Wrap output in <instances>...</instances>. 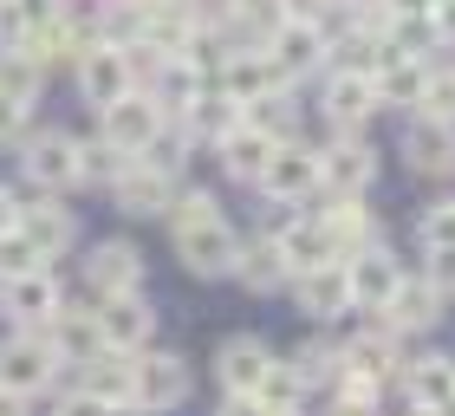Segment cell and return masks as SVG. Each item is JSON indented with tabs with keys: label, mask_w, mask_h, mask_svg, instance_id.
Segmentation results:
<instances>
[{
	"label": "cell",
	"mask_w": 455,
	"mask_h": 416,
	"mask_svg": "<svg viewBox=\"0 0 455 416\" xmlns=\"http://www.w3.org/2000/svg\"><path fill=\"white\" fill-rule=\"evenodd\" d=\"M182 117H189V131H196V137H215V143H221L228 131H241V104H235V98H221V92H202Z\"/></svg>",
	"instance_id": "4dcf8cb0"
},
{
	"label": "cell",
	"mask_w": 455,
	"mask_h": 416,
	"mask_svg": "<svg viewBox=\"0 0 455 416\" xmlns=\"http://www.w3.org/2000/svg\"><path fill=\"white\" fill-rule=\"evenodd\" d=\"M267 364H274V351H267L260 339H228L221 358H215V378H221L228 397H254L260 378H267Z\"/></svg>",
	"instance_id": "5bb4252c"
},
{
	"label": "cell",
	"mask_w": 455,
	"mask_h": 416,
	"mask_svg": "<svg viewBox=\"0 0 455 416\" xmlns=\"http://www.w3.org/2000/svg\"><path fill=\"white\" fill-rule=\"evenodd\" d=\"M170 182H176V176L150 170V163H131L111 189H117V208H131V215H170V202H176Z\"/></svg>",
	"instance_id": "44dd1931"
},
{
	"label": "cell",
	"mask_w": 455,
	"mask_h": 416,
	"mask_svg": "<svg viewBox=\"0 0 455 416\" xmlns=\"http://www.w3.org/2000/svg\"><path fill=\"white\" fill-rule=\"evenodd\" d=\"M170 221H176V228H202V221H221V208H215L209 189H189V196L170 202Z\"/></svg>",
	"instance_id": "74e56055"
},
{
	"label": "cell",
	"mask_w": 455,
	"mask_h": 416,
	"mask_svg": "<svg viewBox=\"0 0 455 416\" xmlns=\"http://www.w3.org/2000/svg\"><path fill=\"white\" fill-rule=\"evenodd\" d=\"M33 267H46L33 254V241L20 235V228H7V235H0V280H13V274H33Z\"/></svg>",
	"instance_id": "8d00e7d4"
},
{
	"label": "cell",
	"mask_w": 455,
	"mask_h": 416,
	"mask_svg": "<svg viewBox=\"0 0 455 416\" xmlns=\"http://www.w3.org/2000/svg\"><path fill=\"white\" fill-rule=\"evenodd\" d=\"M13 215H20V202H13L7 189H0V235H7V228H13Z\"/></svg>",
	"instance_id": "bcb514c9"
},
{
	"label": "cell",
	"mask_w": 455,
	"mask_h": 416,
	"mask_svg": "<svg viewBox=\"0 0 455 416\" xmlns=\"http://www.w3.org/2000/svg\"><path fill=\"white\" fill-rule=\"evenodd\" d=\"M98 117H105V143H111V150H124V156H143V143L163 131V111H156L143 92H124V98L105 104Z\"/></svg>",
	"instance_id": "ba28073f"
},
{
	"label": "cell",
	"mask_w": 455,
	"mask_h": 416,
	"mask_svg": "<svg viewBox=\"0 0 455 416\" xmlns=\"http://www.w3.org/2000/svg\"><path fill=\"white\" fill-rule=\"evenodd\" d=\"M235 280H241V286H254V293H274V286L286 280V260H280L274 235H260V241L235 247Z\"/></svg>",
	"instance_id": "f1b7e54d"
},
{
	"label": "cell",
	"mask_w": 455,
	"mask_h": 416,
	"mask_svg": "<svg viewBox=\"0 0 455 416\" xmlns=\"http://www.w3.org/2000/svg\"><path fill=\"white\" fill-rule=\"evenodd\" d=\"M293 300H299V312H313V319H345V312H351L345 260H332V267H313V274H299V280H293Z\"/></svg>",
	"instance_id": "d6986e66"
},
{
	"label": "cell",
	"mask_w": 455,
	"mask_h": 416,
	"mask_svg": "<svg viewBox=\"0 0 455 416\" xmlns=\"http://www.w3.org/2000/svg\"><path fill=\"white\" fill-rule=\"evenodd\" d=\"M280 85H286V72H280L267 52H235V59L221 66V98H235L241 111H247L254 98H274Z\"/></svg>",
	"instance_id": "7c38bea8"
},
{
	"label": "cell",
	"mask_w": 455,
	"mask_h": 416,
	"mask_svg": "<svg viewBox=\"0 0 455 416\" xmlns=\"http://www.w3.org/2000/svg\"><path fill=\"white\" fill-rule=\"evenodd\" d=\"M339 371H345L339 351H325V345H306L299 358H293V378L299 384H339Z\"/></svg>",
	"instance_id": "d590c367"
},
{
	"label": "cell",
	"mask_w": 455,
	"mask_h": 416,
	"mask_svg": "<svg viewBox=\"0 0 455 416\" xmlns=\"http://www.w3.org/2000/svg\"><path fill=\"white\" fill-rule=\"evenodd\" d=\"M85 378H78V390L85 397H98L105 410H131V358L124 351H98L92 364H78Z\"/></svg>",
	"instance_id": "603a6c76"
},
{
	"label": "cell",
	"mask_w": 455,
	"mask_h": 416,
	"mask_svg": "<svg viewBox=\"0 0 455 416\" xmlns=\"http://www.w3.org/2000/svg\"><path fill=\"white\" fill-rule=\"evenodd\" d=\"M202 92H209V85H202L196 52H176V59H163V66H156V92H150V104H156V111L170 104V111L182 117V111H189V104H196Z\"/></svg>",
	"instance_id": "cb8c5ba5"
},
{
	"label": "cell",
	"mask_w": 455,
	"mask_h": 416,
	"mask_svg": "<svg viewBox=\"0 0 455 416\" xmlns=\"http://www.w3.org/2000/svg\"><path fill=\"white\" fill-rule=\"evenodd\" d=\"M85 280H92V293L98 300H111V293H137L143 286V254L131 241H98L92 247V260H85Z\"/></svg>",
	"instance_id": "8fae6325"
},
{
	"label": "cell",
	"mask_w": 455,
	"mask_h": 416,
	"mask_svg": "<svg viewBox=\"0 0 455 416\" xmlns=\"http://www.w3.org/2000/svg\"><path fill=\"white\" fill-rule=\"evenodd\" d=\"M13 228L33 241V254H39V260H59V254L72 247V235H78V221H72L59 202H33V208H20Z\"/></svg>",
	"instance_id": "ac0fdd59"
},
{
	"label": "cell",
	"mask_w": 455,
	"mask_h": 416,
	"mask_svg": "<svg viewBox=\"0 0 455 416\" xmlns=\"http://www.w3.org/2000/svg\"><path fill=\"white\" fill-rule=\"evenodd\" d=\"M417 111H423L429 124H449V131H455V72H429V78H423Z\"/></svg>",
	"instance_id": "836d02e7"
},
{
	"label": "cell",
	"mask_w": 455,
	"mask_h": 416,
	"mask_svg": "<svg viewBox=\"0 0 455 416\" xmlns=\"http://www.w3.org/2000/svg\"><path fill=\"white\" fill-rule=\"evenodd\" d=\"M299 378H293V364H267V378H260V390H254V404L267 410V416H293L299 410Z\"/></svg>",
	"instance_id": "1f68e13d"
},
{
	"label": "cell",
	"mask_w": 455,
	"mask_h": 416,
	"mask_svg": "<svg viewBox=\"0 0 455 416\" xmlns=\"http://www.w3.org/2000/svg\"><path fill=\"white\" fill-rule=\"evenodd\" d=\"M429 33L455 46V0H436V7H429Z\"/></svg>",
	"instance_id": "b9f144b4"
},
{
	"label": "cell",
	"mask_w": 455,
	"mask_h": 416,
	"mask_svg": "<svg viewBox=\"0 0 455 416\" xmlns=\"http://www.w3.org/2000/svg\"><path fill=\"white\" fill-rule=\"evenodd\" d=\"M98 339H105V351H143L150 345V332H156V312H150V300L143 293H111V300H98Z\"/></svg>",
	"instance_id": "3957f363"
},
{
	"label": "cell",
	"mask_w": 455,
	"mask_h": 416,
	"mask_svg": "<svg viewBox=\"0 0 455 416\" xmlns=\"http://www.w3.org/2000/svg\"><path fill=\"white\" fill-rule=\"evenodd\" d=\"M0 312L13 319V332H33V325H46L52 312H59V280L46 274V267H33V274H13V280H0Z\"/></svg>",
	"instance_id": "5b68a950"
},
{
	"label": "cell",
	"mask_w": 455,
	"mask_h": 416,
	"mask_svg": "<svg viewBox=\"0 0 455 416\" xmlns=\"http://www.w3.org/2000/svg\"><path fill=\"white\" fill-rule=\"evenodd\" d=\"M131 85H137V78H131V59H124V46H85V52H78V92H85L98 111H105V104H117Z\"/></svg>",
	"instance_id": "30bf717a"
},
{
	"label": "cell",
	"mask_w": 455,
	"mask_h": 416,
	"mask_svg": "<svg viewBox=\"0 0 455 416\" xmlns=\"http://www.w3.org/2000/svg\"><path fill=\"white\" fill-rule=\"evenodd\" d=\"M410 404L417 410H455V358H417L410 364Z\"/></svg>",
	"instance_id": "83f0119b"
},
{
	"label": "cell",
	"mask_w": 455,
	"mask_h": 416,
	"mask_svg": "<svg viewBox=\"0 0 455 416\" xmlns=\"http://www.w3.org/2000/svg\"><path fill=\"white\" fill-rule=\"evenodd\" d=\"M274 247H280V260H286V280H299V274H313V267H332L339 254H332V241H325V228L306 215V221H293V215H280L274 228Z\"/></svg>",
	"instance_id": "9c48e42d"
},
{
	"label": "cell",
	"mask_w": 455,
	"mask_h": 416,
	"mask_svg": "<svg viewBox=\"0 0 455 416\" xmlns=\"http://www.w3.org/2000/svg\"><path fill=\"white\" fill-rule=\"evenodd\" d=\"M345 286H351V306L384 312L390 293L403 286V267H397V254H390L384 241H371V247H358V254L345 260Z\"/></svg>",
	"instance_id": "277c9868"
},
{
	"label": "cell",
	"mask_w": 455,
	"mask_h": 416,
	"mask_svg": "<svg viewBox=\"0 0 455 416\" xmlns=\"http://www.w3.org/2000/svg\"><path fill=\"white\" fill-rule=\"evenodd\" d=\"M0 416H27V397H13V390H0Z\"/></svg>",
	"instance_id": "7dc6e473"
},
{
	"label": "cell",
	"mask_w": 455,
	"mask_h": 416,
	"mask_svg": "<svg viewBox=\"0 0 455 416\" xmlns=\"http://www.w3.org/2000/svg\"><path fill=\"white\" fill-rule=\"evenodd\" d=\"M46 325H52V332H46V345H52L66 364H92L98 351H105V339H98V319H92L85 306H59Z\"/></svg>",
	"instance_id": "ffe728a7"
},
{
	"label": "cell",
	"mask_w": 455,
	"mask_h": 416,
	"mask_svg": "<svg viewBox=\"0 0 455 416\" xmlns=\"http://www.w3.org/2000/svg\"><path fill=\"white\" fill-rule=\"evenodd\" d=\"M371 176H378V156H371L358 137H345V143H332V150L319 156V182L332 196H364Z\"/></svg>",
	"instance_id": "9a60e30c"
},
{
	"label": "cell",
	"mask_w": 455,
	"mask_h": 416,
	"mask_svg": "<svg viewBox=\"0 0 455 416\" xmlns=\"http://www.w3.org/2000/svg\"><path fill=\"white\" fill-rule=\"evenodd\" d=\"M189 397V364L176 351H131V404L137 410H170Z\"/></svg>",
	"instance_id": "6da1fadb"
},
{
	"label": "cell",
	"mask_w": 455,
	"mask_h": 416,
	"mask_svg": "<svg viewBox=\"0 0 455 416\" xmlns=\"http://www.w3.org/2000/svg\"><path fill=\"white\" fill-rule=\"evenodd\" d=\"M384 7L397 13V20H410V13H429V0H384Z\"/></svg>",
	"instance_id": "f6af8a7d"
},
{
	"label": "cell",
	"mask_w": 455,
	"mask_h": 416,
	"mask_svg": "<svg viewBox=\"0 0 455 416\" xmlns=\"http://www.w3.org/2000/svg\"><path fill=\"white\" fill-rule=\"evenodd\" d=\"M137 156H124V150H111L105 137L98 143H78V182H117L124 170H131Z\"/></svg>",
	"instance_id": "d6a6232c"
},
{
	"label": "cell",
	"mask_w": 455,
	"mask_h": 416,
	"mask_svg": "<svg viewBox=\"0 0 455 416\" xmlns=\"http://www.w3.org/2000/svg\"><path fill=\"white\" fill-rule=\"evenodd\" d=\"M260 189L274 202H306L319 189V150H306V143H274V156H267V170H260Z\"/></svg>",
	"instance_id": "52a82bcc"
},
{
	"label": "cell",
	"mask_w": 455,
	"mask_h": 416,
	"mask_svg": "<svg viewBox=\"0 0 455 416\" xmlns=\"http://www.w3.org/2000/svg\"><path fill=\"white\" fill-rule=\"evenodd\" d=\"M423 78H429V66L423 59H378V72H371V98L378 104H417L423 98Z\"/></svg>",
	"instance_id": "484cf974"
},
{
	"label": "cell",
	"mask_w": 455,
	"mask_h": 416,
	"mask_svg": "<svg viewBox=\"0 0 455 416\" xmlns=\"http://www.w3.org/2000/svg\"><path fill=\"white\" fill-rule=\"evenodd\" d=\"M429 286L443 300H455V247H429Z\"/></svg>",
	"instance_id": "ab89813d"
},
{
	"label": "cell",
	"mask_w": 455,
	"mask_h": 416,
	"mask_svg": "<svg viewBox=\"0 0 455 416\" xmlns=\"http://www.w3.org/2000/svg\"><path fill=\"white\" fill-rule=\"evenodd\" d=\"M33 92H39V66H33V59H20V52H7V59H0V98L33 104Z\"/></svg>",
	"instance_id": "e575fe53"
},
{
	"label": "cell",
	"mask_w": 455,
	"mask_h": 416,
	"mask_svg": "<svg viewBox=\"0 0 455 416\" xmlns=\"http://www.w3.org/2000/svg\"><path fill=\"white\" fill-rule=\"evenodd\" d=\"M215 416H267V410H260V404H254V397H228V404H221V410H215Z\"/></svg>",
	"instance_id": "ee69618b"
},
{
	"label": "cell",
	"mask_w": 455,
	"mask_h": 416,
	"mask_svg": "<svg viewBox=\"0 0 455 416\" xmlns=\"http://www.w3.org/2000/svg\"><path fill=\"white\" fill-rule=\"evenodd\" d=\"M371 111H378L371 78H364V72H332V85H325V117H332L339 131H358Z\"/></svg>",
	"instance_id": "d4e9b609"
},
{
	"label": "cell",
	"mask_w": 455,
	"mask_h": 416,
	"mask_svg": "<svg viewBox=\"0 0 455 416\" xmlns=\"http://www.w3.org/2000/svg\"><path fill=\"white\" fill-rule=\"evenodd\" d=\"M267 156H274V137L254 131L247 117H241V131H228V137H221V163H228V176H241V182H260Z\"/></svg>",
	"instance_id": "4316f807"
},
{
	"label": "cell",
	"mask_w": 455,
	"mask_h": 416,
	"mask_svg": "<svg viewBox=\"0 0 455 416\" xmlns=\"http://www.w3.org/2000/svg\"><path fill=\"white\" fill-rule=\"evenodd\" d=\"M423 247H455V202H443V208L423 215Z\"/></svg>",
	"instance_id": "f35d334b"
},
{
	"label": "cell",
	"mask_w": 455,
	"mask_h": 416,
	"mask_svg": "<svg viewBox=\"0 0 455 416\" xmlns=\"http://www.w3.org/2000/svg\"><path fill=\"white\" fill-rule=\"evenodd\" d=\"M410 416H455V410H410Z\"/></svg>",
	"instance_id": "c3c4849f"
},
{
	"label": "cell",
	"mask_w": 455,
	"mask_h": 416,
	"mask_svg": "<svg viewBox=\"0 0 455 416\" xmlns=\"http://www.w3.org/2000/svg\"><path fill=\"white\" fill-rule=\"evenodd\" d=\"M313 221L325 228V241H332V254H339V260H351L358 247L378 241V221H371V208H364L358 196H339V202L325 208V215H313Z\"/></svg>",
	"instance_id": "e0dca14e"
},
{
	"label": "cell",
	"mask_w": 455,
	"mask_h": 416,
	"mask_svg": "<svg viewBox=\"0 0 455 416\" xmlns=\"http://www.w3.org/2000/svg\"><path fill=\"white\" fill-rule=\"evenodd\" d=\"M332 416H378V397H339Z\"/></svg>",
	"instance_id": "7bdbcfd3"
},
{
	"label": "cell",
	"mask_w": 455,
	"mask_h": 416,
	"mask_svg": "<svg viewBox=\"0 0 455 416\" xmlns=\"http://www.w3.org/2000/svg\"><path fill=\"white\" fill-rule=\"evenodd\" d=\"M20 131H27V104H20V98H0V143H13Z\"/></svg>",
	"instance_id": "60d3db41"
},
{
	"label": "cell",
	"mask_w": 455,
	"mask_h": 416,
	"mask_svg": "<svg viewBox=\"0 0 455 416\" xmlns=\"http://www.w3.org/2000/svg\"><path fill=\"white\" fill-rule=\"evenodd\" d=\"M52 371H59V351L46 345V332H13V339L0 345V390H13V397L46 390Z\"/></svg>",
	"instance_id": "7a4b0ae2"
},
{
	"label": "cell",
	"mask_w": 455,
	"mask_h": 416,
	"mask_svg": "<svg viewBox=\"0 0 455 416\" xmlns=\"http://www.w3.org/2000/svg\"><path fill=\"white\" fill-rule=\"evenodd\" d=\"M235 228L228 221H202V228H176V254H182V267L189 274H202V280H221V274H235Z\"/></svg>",
	"instance_id": "8992f818"
},
{
	"label": "cell",
	"mask_w": 455,
	"mask_h": 416,
	"mask_svg": "<svg viewBox=\"0 0 455 416\" xmlns=\"http://www.w3.org/2000/svg\"><path fill=\"white\" fill-rule=\"evenodd\" d=\"M27 176L39 182V189H66V182H78V143L66 131H39L27 143Z\"/></svg>",
	"instance_id": "2e32d148"
},
{
	"label": "cell",
	"mask_w": 455,
	"mask_h": 416,
	"mask_svg": "<svg viewBox=\"0 0 455 416\" xmlns=\"http://www.w3.org/2000/svg\"><path fill=\"white\" fill-rule=\"evenodd\" d=\"M378 319H384L390 332H429V325L443 319V293H436L429 280H403L397 293H390V306L378 312Z\"/></svg>",
	"instance_id": "7402d4cb"
},
{
	"label": "cell",
	"mask_w": 455,
	"mask_h": 416,
	"mask_svg": "<svg viewBox=\"0 0 455 416\" xmlns=\"http://www.w3.org/2000/svg\"><path fill=\"white\" fill-rule=\"evenodd\" d=\"M403 156L410 163H417V170L423 176H443L449 170V163H455V131H449V124H410V137H403Z\"/></svg>",
	"instance_id": "f546056e"
},
{
	"label": "cell",
	"mask_w": 455,
	"mask_h": 416,
	"mask_svg": "<svg viewBox=\"0 0 455 416\" xmlns=\"http://www.w3.org/2000/svg\"><path fill=\"white\" fill-rule=\"evenodd\" d=\"M267 59H274V66H280L286 78H299V72H313L319 59H325V33H319L306 13H293L274 39H267Z\"/></svg>",
	"instance_id": "4fadbf2b"
}]
</instances>
